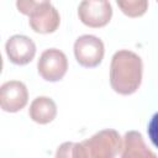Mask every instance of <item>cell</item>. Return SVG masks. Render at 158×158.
Returning a JSON list of instances; mask_svg holds the SVG:
<instances>
[{
	"label": "cell",
	"instance_id": "6da1fadb",
	"mask_svg": "<svg viewBox=\"0 0 158 158\" xmlns=\"http://www.w3.org/2000/svg\"><path fill=\"white\" fill-rule=\"evenodd\" d=\"M143 63L141 57L128 49L115 52L110 63V85L120 95L135 94L142 83Z\"/></svg>",
	"mask_w": 158,
	"mask_h": 158
},
{
	"label": "cell",
	"instance_id": "7a4b0ae2",
	"mask_svg": "<svg viewBox=\"0 0 158 158\" xmlns=\"http://www.w3.org/2000/svg\"><path fill=\"white\" fill-rule=\"evenodd\" d=\"M17 10L28 16L30 27L36 33H53L57 31L60 23V16L58 10L49 1H17Z\"/></svg>",
	"mask_w": 158,
	"mask_h": 158
},
{
	"label": "cell",
	"instance_id": "3957f363",
	"mask_svg": "<svg viewBox=\"0 0 158 158\" xmlns=\"http://www.w3.org/2000/svg\"><path fill=\"white\" fill-rule=\"evenodd\" d=\"M88 158H116L122 149V138L114 128H105L81 142Z\"/></svg>",
	"mask_w": 158,
	"mask_h": 158
},
{
	"label": "cell",
	"instance_id": "277c9868",
	"mask_svg": "<svg viewBox=\"0 0 158 158\" xmlns=\"http://www.w3.org/2000/svg\"><path fill=\"white\" fill-rule=\"evenodd\" d=\"M37 70L46 81H59L68 70L67 56L58 48H48L41 53L37 62Z\"/></svg>",
	"mask_w": 158,
	"mask_h": 158
},
{
	"label": "cell",
	"instance_id": "5b68a950",
	"mask_svg": "<svg viewBox=\"0 0 158 158\" xmlns=\"http://www.w3.org/2000/svg\"><path fill=\"white\" fill-rule=\"evenodd\" d=\"M105 54L104 42L94 35H83L74 42V56L77 62L85 68L98 67Z\"/></svg>",
	"mask_w": 158,
	"mask_h": 158
},
{
	"label": "cell",
	"instance_id": "8992f818",
	"mask_svg": "<svg viewBox=\"0 0 158 158\" xmlns=\"http://www.w3.org/2000/svg\"><path fill=\"white\" fill-rule=\"evenodd\" d=\"M78 16L85 26L100 28L110 22L112 7L106 0H85L78 6Z\"/></svg>",
	"mask_w": 158,
	"mask_h": 158
},
{
	"label": "cell",
	"instance_id": "52a82bcc",
	"mask_svg": "<svg viewBox=\"0 0 158 158\" xmlns=\"http://www.w3.org/2000/svg\"><path fill=\"white\" fill-rule=\"evenodd\" d=\"M28 101V90L20 80H10L0 88V107L5 112H17Z\"/></svg>",
	"mask_w": 158,
	"mask_h": 158
},
{
	"label": "cell",
	"instance_id": "ba28073f",
	"mask_svg": "<svg viewBox=\"0 0 158 158\" xmlns=\"http://www.w3.org/2000/svg\"><path fill=\"white\" fill-rule=\"evenodd\" d=\"M6 56L16 65L28 64L36 56L35 42L25 35H14L5 43Z\"/></svg>",
	"mask_w": 158,
	"mask_h": 158
},
{
	"label": "cell",
	"instance_id": "9c48e42d",
	"mask_svg": "<svg viewBox=\"0 0 158 158\" xmlns=\"http://www.w3.org/2000/svg\"><path fill=\"white\" fill-rule=\"evenodd\" d=\"M121 158H157V156L147 147L141 132L128 131L122 138Z\"/></svg>",
	"mask_w": 158,
	"mask_h": 158
},
{
	"label": "cell",
	"instance_id": "30bf717a",
	"mask_svg": "<svg viewBox=\"0 0 158 158\" xmlns=\"http://www.w3.org/2000/svg\"><path fill=\"white\" fill-rule=\"evenodd\" d=\"M30 118L40 125H47L52 122L57 116V105L53 99L48 96H37L28 109Z\"/></svg>",
	"mask_w": 158,
	"mask_h": 158
},
{
	"label": "cell",
	"instance_id": "8fae6325",
	"mask_svg": "<svg viewBox=\"0 0 158 158\" xmlns=\"http://www.w3.org/2000/svg\"><path fill=\"white\" fill-rule=\"evenodd\" d=\"M54 158H88L81 142H64L62 143L54 154Z\"/></svg>",
	"mask_w": 158,
	"mask_h": 158
},
{
	"label": "cell",
	"instance_id": "7c38bea8",
	"mask_svg": "<svg viewBox=\"0 0 158 158\" xmlns=\"http://www.w3.org/2000/svg\"><path fill=\"white\" fill-rule=\"evenodd\" d=\"M117 6L121 9V11L128 16V17H139L146 14L148 9V1H117Z\"/></svg>",
	"mask_w": 158,
	"mask_h": 158
},
{
	"label": "cell",
	"instance_id": "4fadbf2b",
	"mask_svg": "<svg viewBox=\"0 0 158 158\" xmlns=\"http://www.w3.org/2000/svg\"><path fill=\"white\" fill-rule=\"evenodd\" d=\"M147 132H148V137H149L151 142L153 143V146L158 148V112H156L152 116V118L148 123Z\"/></svg>",
	"mask_w": 158,
	"mask_h": 158
}]
</instances>
